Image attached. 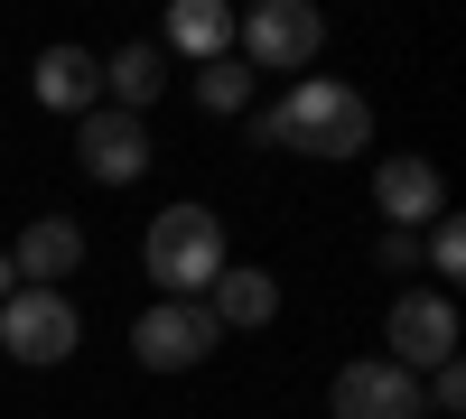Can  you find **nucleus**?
Masks as SVG:
<instances>
[{
	"label": "nucleus",
	"mask_w": 466,
	"mask_h": 419,
	"mask_svg": "<svg viewBox=\"0 0 466 419\" xmlns=\"http://www.w3.org/2000/svg\"><path fill=\"white\" fill-rule=\"evenodd\" d=\"M261 140L289 149V159H355V149H373V103L345 85V75H299V85L261 112Z\"/></svg>",
	"instance_id": "obj_1"
},
{
	"label": "nucleus",
	"mask_w": 466,
	"mask_h": 419,
	"mask_svg": "<svg viewBox=\"0 0 466 419\" xmlns=\"http://www.w3.org/2000/svg\"><path fill=\"white\" fill-rule=\"evenodd\" d=\"M224 214L215 205H168V214H149V234H140V271L159 298H206L215 271H224Z\"/></svg>",
	"instance_id": "obj_2"
},
{
	"label": "nucleus",
	"mask_w": 466,
	"mask_h": 419,
	"mask_svg": "<svg viewBox=\"0 0 466 419\" xmlns=\"http://www.w3.org/2000/svg\"><path fill=\"white\" fill-rule=\"evenodd\" d=\"M233 47H243L252 75H308L327 47V10L318 0H261V10L233 19Z\"/></svg>",
	"instance_id": "obj_3"
},
{
	"label": "nucleus",
	"mask_w": 466,
	"mask_h": 419,
	"mask_svg": "<svg viewBox=\"0 0 466 419\" xmlns=\"http://www.w3.org/2000/svg\"><path fill=\"white\" fill-rule=\"evenodd\" d=\"M75 345H85L75 298H56V289H10V298H0V354H10V364L47 373V364H66Z\"/></svg>",
	"instance_id": "obj_4"
},
{
	"label": "nucleus",
	"mask_w": 466,
	"mask_h": 419,
	"mask_svg": "<svg viewBox=\"0 0 466 419\" xmlns=\"http://www.w3.org/2000/svg\"><path fill=\"white\" fill-rule=\"evenodd\" d=\"M382 364H401V373L457 364V298L448 289H401L382 308Z\"/></svg>",
	"instance_id": "obj_5"
},
{
	"label": "nucleus",
	"mask_w": 466,
	"mask_h": 419,
	"mask_svg": "<svg viewBox=\"0 0 466 419\" xmlns=\"http://www.w3.org/2000/svg\"><path fill=\"white\" fill-rule=\"evenodd\" d=\"M215 345H224V326L206 317V298H149V308L131 317V354L149 373H197Z\"/></svg>",
	"instance_id": "obj_6"
},
{
	"label": "nucleus",
	"mask_w": 466,
	"mask_h": 419,
	"mask_svg": "<svg viewBox=\"0 0 466 419\" xmlns=\"http://www.w3.org/2000/svg\"><path fill=\"white\" fill-rule=\"evenodd\" d=\"M75 159H85V177L94 186H131L159 149H149V122H131V112H112V103H94L85 122H75Z\"/></svg>",
	"instance_id": "obj_7"
},
{
	"label": "nucleus",
	"mask_w": 466,
	"mask_h": 419,
	"mask_svg": "<svg viewBox=\"0 0 466 419\" xmlns=\"http://www.w3.org/2000/svg\"><path fill=\"white\" fill-rule=\"evenodd\" d=\"M327 410H336V419H420V373L382 364V354H364V364H336Z\"/></svg>",
	"instance_id": "obj_8"
},
{
	"label": "nucleus",
	"mask_w": 466,
	"mask_h": 419,
	"mask_svg": "<svg viewBox=\"0 0 466 419\" xmlns=\"http://www.w3.org/2000/svg\"><path fill=\"white\" fill-rule=\"evenodd\" d=\"M373 214L392 224V234H420V224L448 214V177L430 159H410V149H392V159L373 168Z\"/></svg>",
	"instance_id": "obj_9"
},
{
	"label": "nucleus",
	"mask_w": 466,
	"mask_h": 419,
	"mask_svg": "<svg viewBox=\"0 0 466 419\" xmlns=\"http://www.w3.org/2000/svg\"><path fill=\"white\" fill-rule=\"evenodd\" d=\"M10 271H19V289H56V280H75V271H85V224H75V214H37V224H19Z\"/></svg>",
	"instance_id": "obj_10"
},
{
	"label": "nucleus",
	"mask_w": 466,
	"mask_h": 419,
	"mask_svg": "<svg viewBox=\"0 0 466 419\" xmlns=\"http://www.w3.org/2000/svg\"><path fill=\"white\" fill-rule=\"evenodd\" d=\"M28 94H37V112H85L103 103V56L94 47H37V65H28Z\"/></svg>",
	"instance_id": "obj_11"
},
{
	"label": "nucleus",
	"mask_w": 466,
	"mask_h": 419,
	"mask_svg": "<svg viewBox=\"0 0 466 419\" xmlns=\"http://www.w3.org/2000/svg\"><path fill=\"white\" fill-rule=\"evenodd\" d=\"M159 56H187V65H215V56H233V10L224 0H177L168 10V28L149 37Z\"/></svg>",
	"instance_id": "obj_12"
},
{
	"label": "nucleus",
	"mask_w": 466,
	"mask_h": 419,
	"mask_svg": "<svg viewBox=\"0 0 466 419\" xmlns=\"http://www.w3.org/2000/svg\"><path fill=\"white\" fill-rule=\"evenodd\" d=\"M159 94H168V56L149 47V37H131V47L103 56V103H112V112H131V122H140Z\"/></svg>",
	"instance_id": "obj_13"
},
{
	"label": "nucleus",
	"mask_w": 466,
	"mask_h": 419,
	"mask_svg": "<svg viewBox=\"0 0 466 419\" xmlns=\"http://www.w3.org/2000/svg\"><path fill=\"white\" fill-rule=\"evenodd\" d=\"M206 317L215 326H270V317H280V280L252 271V261H224L215 289H206Z\"/></svg>",
	"instance_id": "obj_14"
},
{
	"label": "nucleus",
	"mask_w": 466,
	"mask_h": 419,
	"mask_svg": "<svg viewBox=\"0 0 466 419\" xmlns=\"http://www.w3.org/2000/svg\"><path fill=\"white\" fill-rule=\"evenodd\" d=\"M197 103H206V112H243V103H252V65H243V56L197 65Z\"/></svg>",
	"instance_id": "obj_15"
},
{
	"label": "nucleus",
	"mask_w": 466,
	"mask_h": 419,
	"mask_svg": "<svg viewBox=\"0 0 466 419\" xmlns=\"http://www.w3.org/2000/svg\"><path fill=\"white\" fill-rule=\"evenodd\" d=\"M430 271H439V280H457V271H466V224H457V214H439V224H430Z\"/></svg>",
	"instance_id": "obj_16"
},
{
	"label": "nucleus",
	"mask_w": 466,
	"mask_h": 419,
	"mask_svg": "<svg viewBox=\"0 0 466 419\" xmlns=\"http://www.w3.org/2000/svg\"><path fill=\"white\" fill-rule=\"evenodd\" d=\"M420 410H466V373H457V364H439L430 383H420Z\"/></svg>",
	"instance_id": "obj_17"
},
{
	"label": "nucleus",
	"mask_w": 466,
	"mask_h": 419,
	"mask_svg": "<svg viewBox=\"0 0 466 419\" xmlns=\"http://www.w3.org/2000/svg\"><path fill=\"white\" fill-rule=\"evenodd\" d=\"M373 261H382V271H410V261H420V234H392V224H382V243H373Z\"/></svg>",
	"instance_id": "obj_18"
},
{
	"label": "nucleus",
	"mask_w": 466,
	"mask_h": 419,
	"mask_svg": "<svg viewBox=\"0 0 466 419\" xmlns=\"http://www.w3.org/2000/svg\"><path fill=\"white\" fill-rule=\"evenodd\" d=\"M10 289H19V271H10V252H0V298H10Z\"/></svg>",
	"instance_id": "obj_19"
}]
</instances>
